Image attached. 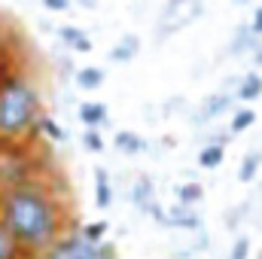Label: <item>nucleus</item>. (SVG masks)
Returning a JSON list of instances; mask_svg holds the SVG:
<instances>
[{"mask_svg":"<svg viewBox=\"0 0 262 259\" xmlns=\"http://www.w3.org/2000/svg\"><path fill=\"white\" fill-rule=\"evenodd\" d=\"M0 220L28 256L40 259L46 247L70 229V207L55 183L40 171L0 192Z\"/></svg>","mask_w":262,"mask_h":259,"instance_id":"1","label":"nucleus"},{"mask_svg":"<svg viewBox=\"0 0 262 259\" xmlns=\"http://www.w3.org/2000/svg\"><path fill=\"white\" fill-rule=\"evenodd\" d=\"M43 113L40 89L21 67L0 76V140H31Z\"/></svg>","mask_w":262,"mask_h":259,"instance_id":"2","label":"nucleus"},{"mask_svg":"<svg viewBox=\"0 0 262 259\" xmlns=\"http://www.w3.org/2000/svg\"><path fill=\"white\" fill-rule=\"evenodd\" d=\"M37 149L28 140H0V192L40 174Z\"/></svg>","mask_w":262,"mask_h":259,"instance_id":"3","label":"nucleus"},{"mask_svg":"<svg viewBox=\"0 0 262 259\" xmlns=\"http://www.w3.org/2000/svg\"><path fill=\"white\" fill-rule=\"evenodd\" d=\"M40 259H119L116 256V244L104 241H89L79 235V229H67L64 235H58L46 253Z\"/></svg>","mask_w":262,"mask_h":259,"instance_id":"4","label":"nucleus"},{"mask_svg":"<svg viewBox=\"0 0 262 259\" xmlns=\"http://www.w3.org/2000/svg\"><path fill=\"white\" fill-rule=\"evenodd\" d=\"M198 15H201V0H168L165 9H162V31H159V40H168L174 31H183L186 25H192Z\"/></svg>","mask_w":262,"mask_h":259,"instance_id":"5","label":"nucleus"},{"mask_svg":"<svg viewBox=\"0 0 262 259\" xmlns=\"http://www.w3.org/2000/svg\"><path fill=\"white\" fill-rule=\"evenodd\" d=\"M232 101H235V98H232L229 92H213L210 98H204V101L198 104L192 122H195V125H207V122L220 119L223 113H229V110H232Z\"/></svg>","mask_w":262,"mask_h":259,"instance_id":"6","label":"nucleus"},{"mask_svg":"<svg viewBox=\"0 0 262 259\" xmlns=\"http://www.w3.org/2000/svg\"><path fill=\"white\" fill-rule=\"evenodd\" d=\"M165 213H168V229H186V232H198L201 229V213H198L195 207H189V204H171V207H165Z\"/></svg>","mask_w":262,"mask_h":259,"instance_id":"7","label":"nucleus"},{"mask_svg":"<svg viewBox=\"0 0 262 259\" xmlns=\"http://www.w3.org/2000/svg\"><path fill=\"white\" fill-rule=\"evenodd\" d=\"M76 116H79V122L85 125V128H104V125H110V110H107V104H101V101H82L79 104V110H76Z\"/></svg>","mask_w":262,"mask_h":259,"instance_id":"8","label":"nucleus"},{"mask_svg":"<svg viewBox=\"0 0 262 259\" xmlns=\"http://www.w3.org/2000/svg\"><path fill=\"white\" fill-rule=\"evenodd\" d=\"M140 55V37L137 34H122L116 43H113V49L107 52V58L113 61V64H128Z\"/></svg>","mask_w":262,"mask_h":259,"instance_id":"9","label":"nucleus"},{"mask_svg":"<svg viewBox=\"0 0 262 259\" xmlns=\"http://www.w3.org/2000/svg\"><path fill=\"white\" fill-rule=\"evenodd\" d=\"M128 201L134 204V207H137V210H143V213H146V207L156 201V186H152V180H149L146 174H140V177L131 183Z\"/></svg>","mask_w":262,"mask_h":259,"instance_id":"10","label":"nucleus"},{"mask_svg":"<svg viewBox=\"0 0 262 259\" xmlns=\"http://www.w3.org/2000/svg\"><path fill=\"white\" fill-rule=\"evenodd\" d=\"M58 40L64 43L70 52H92V37L82 31V28H76V25H61L58 28Z\"/></svg>","mask_w":262,"mask_h":259,"instance_id":"11","label":"nucleus"},{"mask_svg":"<svg viewBox=\"0 0 262 259\" xmlns=\"http://www.w3.org/2000/svg\"><path fill=\"white\" fill-rule=\"evenodd\" d=\"M104 79H107V70H104V67L89 64V67L73 70V82H76V89H82V92H95V89H101Z\"/></svg>","mask_w":262,"mask_h":259,"instance_id":"12","label":"nucleus"},{"mask_svg":"<svg viewBox=\"0 0 262 259\" xmlns=\"http://www.w3.org/2000/svg\"><path fill=\"white\" fill-rule=\"evenodd\" d=\"M235 98L244 101V104L259 101L262 98V73L259 70H250L247 76H241V82H238V89H235Z\"/></svg>","mask_w":262,"mask_h":259,"instance_id":"13","label":"nucleus"},{"mask_svg":"<svg viewBox=\"0 0 262 259\" xmlns=\"http://www.w3.org/2000/svg\"><path fill=\"white\" fill-rule=\"evenodd\" d=\"M113 204V186H110V174L107 168H95V207L98 210H107Z\"/></svg>","mask_w":262,"mask_h":259,"instance_id":"14","label":"nucleus"},{"mask_svg":"<svg viewBox=\"0 0 262 259\" xmlns=\"http://www.w3.org/2000/svg\"><path fill=\"white\" fill-rule=\"evenodd\" d=\"M113 146L119 149V153H125V156H137V153H143L146 149V140L137 134V131L131 128H122L113 134Z\"/></svg>","mask_w":262,"mask_h":259,"instance_id":"15","label":"nucleus"},{"mask_svg":"<svg viewBox=\"0 0 262 259\" xmlns=\"http://www.w3.org/2000/svg\"><path fill=\"white\" fill-rule=\"evenodd\" d=\"M0 259H31L25 253V247L15 241V235L6 229L3 220H0Z\"/></svg>","mask_w":262,"mask_h":259,"instance_id":"16","label":"nucleus"},{"mask_svg":"<svg viewBox=\"0 0 262 259\" xmlns=\"http://www.w3.org/2000/svg\"><path fill=\"white\" fill-rule=\"evenodd\" d=\"M256 125V110L253 107H235L232 110V119H229V134L235 137V134H244L247 128H253Z\"/></svg>","mask_w":262,"mask_h":259,"instance_id":"17","label":"nucleus"},{"mask_svg":"<svg viewBox=\"0 0 262 259\" xmlns=\"http://www.w3.org/2000/svg\"><path fill=\"white\" fill-rule=\"evenodd\" d=\"M259 168H262V149H250L244 153L241 165H238V180L241 183H253L259 177Z\"/></svg>","mask_w":262,"mask_h":259,"instance_id":"18","label":"nucleus"},{"mask_svg":"<svg viewBox=\"0 0 262 259\" xmlns=\"http://www.w3.org/2000/svg\"><path fill=\"white\" fill-rule=\"evenodd\" d=\"M37 134H43L46 140H52V143H64L67 140V131L52 119V116H46V113H40V119H37V125H34V137Z\"/></svg>","mask_w":262,"mask_h":259,"instance_id":"19","label":"nucleus"},{"mask_svg":"<svg viewBox=\"0 0 262 259\" xmlns=\"http://www.w3.org/2000/svg\"><path fill=\"white\" fill-rule=\"evenodd\" d=\"M12 34H15V31L0 18V76H3V73H9V70H15V67H12V55H18V52H12V49H9Z\"/></svg>","mask_w":262,"mask_h":259,"instance_id":"20","label":"nucleus"},{"mask_svg":"<svg viewBox=\"0 0 262 259\" xmlns=\"http://www.w3.org/2000/svg\"><path fill=\"white\" fill-rule=\"evenodd\" d=\"M174 198H177V204H189V207H198V201L204 198V186H201V183H195V180L177 183V186H174Z\"/></svg>","mask_w":262,"mask_h":259,"instance_id":"21","label":"nucleus"},{"mask_svg":"<svg viewBox=\"0 0 262 259\" xmlns=\"http://www.w3.org/2000/svg\"><path fill=\"white\" fill-rule=\"evenodd\" d=\"M198 165L201 168H207V171H213V168H220L223 165V159H226V146L223 143H204L201 149H198Z\"/></svg>","mask_w":262,"mask_h":259,"instance_id":"22","label":"nucleus"},{"mask_svg":"<svg viewBox=\"0 0 262 259\" xmlns=\"http://www.w3.org/2000/svg\"><path fill=\"white\" fill-rule=\"evenodd\" d=\"M259 40H262V37H256V34L250 31V25H238V34H235V40H232L229 52H232V55H244V52H250Z\"/></svg>","mask_w":262,"mask_h":259,"instance_id":"23","label":"nucleus"},{"mask_svg":"<svg viewBox=\"0 0 262 259\" xmlns=\"http://www.w3.org/2000/svg\"><path fill=\"white\" fill-rule=\"evenodd\" d=\"M107 232H110V223H107V220L85 223V226L79 229V235H82V238H89V241H104V238H107Z\"/></svg>","mask_w":262,"mask_h":259,"instance_id":"24","label":"nucleus"},{"mask_svg":"<svg viewBox=\"0 0 262 259\" xmlns=\"http://www.w3.org/2000/svg\"><path fill=\"white\" fill-rule=\"evenodd\" d=\"M82 146L89 149V153H104V137H101V131L98 128H85L82 131Z\"/></svg>","mask_w":262,"mask_h":259,"instance_id":"25","label":"nucleus"},{"mask_svg":"<svg viewBox=\"0 0 262 259\" xmlns=\"http://www.w3.org/2000/svg\"><path fill=\"white\" fill-rule=\"evenodd\" d=\"M247 256H250V238L247 235H238L235 244L229 247V256L226 259H247Z\"/></svg>","mask_w":262,"mask_h":259,"instance_id":"26","label":"nucleus"},{"mask_svg":"<svg viewBox=\"0 0 262 259\" xmlns=\"http://www.w3.org/2000/svg\"><path fill=\"white\" fill-rule=\"evenodd\" d=\"M43 6L49 12H67L70 9V0H43Z\"/></svg>","mask_w":262,"mask_h":259,"instance_id":"27","label":"nucleus"},{"mask_svg":"<svg viewBox=\"0 0 262 259\" xmlns=\"http://www.w3.org/2000/svg\"><path fill=\"white\" fill-rule=\"evenodd\" d=\"M250 31H253L256 37H262V6H256V9H253V18H250Z\"/></svg>","mask_w":262,"mask_h":259,"instance_id":"28","label":"nucleus"},{"mask_svg":"<svg viewBox=\"0 0 262 259\" xmlns=\"http://www.w3.org/2000/svg\"><path fill=\"white\" fill-rule=\"evenodd\" d=\"M250 52H253V64H256V67H262V43H256V46H253Z\"/></svg>","mask_w":262,"mask_h":259,"instance_id":"29","label":"nucleus"},{"mask_svg":"<svg viewBox=\"0 0 262 259\" xmlns=\"http://www.w3.org/2000/svg\"><path fill=\"white\" fill-rule=\"evenodd\" d=\"M70 3H82V6H85V9H95V6H98V3H95V0H70Z\"/></svg>","mask_w":262,"mask_h":259,"instance_id":"30","label":"nucleus"},{"mask_svg":"<svg viewBox=\"0 0 262 259\" xmlns=\"http://www.w3.org/2000/svg\"><path fill=\"white\" fill-rule=\"evenodd\" d=\"M235 3H247V0H235Z\"/></svg>","mask_w":262,"mask_h":259,"instance_id":"31","label":"nucleus"}]
</instances>
